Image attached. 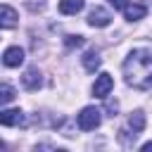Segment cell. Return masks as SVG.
Here are the masks:
<instances>
[{
    "instance_id": "6da1fadb",
    "label": "cell",
    "mask_w": 152,
    "mask_h": 152,
    "mask_svg": "<svg viewBox=\"0 0 152 152\" xmlns=\"http://www.w3.org/2000/svg\"><path fill=\"white\" fill-rule=\"evenodd\" d=\"M124 76L128 86L147 90L152 86V50H133L124 62Z\"/></svg>"
},
{
    "instance_id": "7a4b0ae2",
    "label": "cell",
    "mask_w": 152,
    "mask_h": 152,
    "mask_svg": "<svg viewBox=\"0 0 152 152\" xmlns=\"http://www.w3.org/2000/svg\"><path fill=\"white\" fill-rule=\"evenodd\" d=\"M102 112L97 109V107H83L81 109V114H78V128L81 131H95L97 126H100V121H102V116H100Z\"/></svg>"
},
{
    "instance_id": "3957f363",
    "label": "cell",
    "mask_w": 152,
    "mask_h": 152,
    "mask_svg": "<svg viewBox=\"0 0 152 152\" xmlns=\"http://www.w3.org/2000/svg\"><path fill=\"white\" fill-rule=\"evenodd\" d=\"M112 88H114V78H112L107 71H102V74L95 78V86H93V95L104 100V97L109 95V90H112Z\"/></svg>"
},
{
    "instance_id": "277c9868",
    "label": "cell",
    "mask_w": 152,
    "mask_h": 152,
    "mask_svg": "<svg viewBox=\"0 0 152 152\" xmlns=\"http://www.w3.org/2000/svg\"><path fill=\"white\" fill-rule=\"evenodd\" d=\"M109 21H112V14H109L104 7H93L90 14H88V24H90V26L102 28V26H109Z\"/></svg>"
},
{
    "instance_id": "5b68a950",
    "label": "cell",
    "mask_w": 152,
    "mask_h": 152,
    "mask_svg": "<svg viewBox=\"0 0 152 152\" xmlns=\"http://www.w3.org/2000/svg\"><path fill=\"white\" fill-rule=\"evenodd\" d=\"M0 124L2 126H24V112L21 109H2Z\"/></svg>"
},
{
    "instance_id": "8992f818",
    "label": "cell",
    "mask_w": 152,
    "mask_h": 152,
    "mask_svg": "<svg viewBox=\"0 0 152 152\" xmlns=\"http://www.w3.org/2000/svg\"><path fill=\"white\" fill-rule=\"evenodd\" d=\"M21 62H24V50L19 45H12V48L5 50V55H2V64L5 66H19Z\"/></svg>"
},
{
    "instance_id": "52a82bcc",
    "label": "cell",
    "mask_w": 152,
    "mask_h": 152,
    "mask_svg": "<svg viewBox=\"0 0 152 152\" xmlns=\"http://www.w3.org/2000/svg\"><path fill=\"white\" fill-rule=\"evenodd\" d=\"M21 83H24V88H28V90H38V88H40V71H38L36 66L26 69L24 76H21Z\"/></svg>"
},
{
    "instance_id": "ba28073f",
    "label": "cell",
    "mask_w": 152,
    "mask_h": 152,
    "mask_svg": "<svg viewBox=\"0 0 152 152\" xmlns=\"http://www.w3.org/2000/svg\"><path fill=\"white\" fill-rule=\"evenodd\" d=\"M0 24H2V28H12L17 24V12L10 5H2V10H0Z\"/></svg>"
},
{
    "instance_id": "9c48e42d",
    "label": "cell",
    "mask_w": 152,
    "mask_h": 152,
    "mask_svg": "<svg viewBox=\"0 0 152 152\" xmlns=\"http://www.w3.org/2000/svg\"><path fill=\"white\" fill-rule=\"evenodd\" d=\"M83 0H59V12L62 14H78L83 10Z\"/></svg>"
},
{
    "instance_id": "30bf717a",
    "label": "cell",
    "mask_w": 152,
    "mask_h": 152,
    "mask_svg": "<svg viewBox=\"0 0 152 152\" xmlns=\"http://www.w3.org/2000/svg\"><path fill=\"white\" fill-rule=\"evenodd\" d=\"M124 14H126L128 21H138V19H142V17L147 14V7H145V5H128V7L124 10Z\"/></svg>"
},
{
    "instance_id": "8fae6325",
    "label": "cell",
    "mask_w": 152,
    "mask_h": 152,
    "mask_svg": "<svg viewBox=\"0 0 152 152\" xmlns=\"http://www.w3.org/2000/svg\"><path fill=\"white\" fill-rule=\"evenodd\" d=\"M100 55L95 52V50H88L86 55H83V66L88 69V71H95V69H100Z\"/></svg>"
},
{
    "instance_id": "7c38bea8",
    "label": "cell",
    "mask_w": 152,
    "mask_h": 152,
    "mask_svg": "<svg viewBox=\"0 0 152 152\" xmlns=\"http://www.w3.org/2000/svg\"><path fill=\"white\" fill-rule=\"evenodd\" d=\"M128 128H131L133 133H140V131L145 128V114H142V112H133V114L128 116Z\"/></svg>"
},
{
    "instance_id": "4fadbf2b",
    "label": "cell",
    "mask_w": 152,
    "mask_h": 152,
    "mask_svg": "<svg viewBox=\"0 0 152 152\" xmlns=\"http://www.w3.org/2000/svg\"><path fill=\"white\" fill-rule=\"evenodd\" d=\"M0 100H2V104H7V102H12V100H14V90H12L7 83H2V86H0Z\"/></svg>"
},
{
    "instance_id": "5bb4252c",
    "label": "cell",
    "mask_w": 152,
    "mask_h": 152,
    "mask_svg": "<svg viewBox=\"0 0 152 152\" xmlns=\"http://www.w3.org/2000/svg\"><path fill=\"white\" fill-rule=\"evenodd\" d=\"M64 43H66L69 48H81V45H83V36H66Z\"/></svg>"
},
{
    "instance_id": "9a60e30c",
    "label": "cell",
    "mask_w": 152,
    "mask_h": 152,
    "mask_svg": "<svg viewBox=\"0 0 152 152\" xmlns=\"http://www.w3.org/2000/svg\"><path fill=\"white\" fill-rule=\"evenodd\" d=\"M104 100H107V97H104ZM104 109L109 112V116H116V109H119V102H116V100H107V102H104Z\"/></svg>"
},
{
    "instance_id": "2e32d148",
    "label": "cell",
    "mask_w": 152,
    "mask_h": 152,
    "mask_svg": "<svg viewBox=\"0 0 152 152\" xmlns=\"http://www.w3.org/2000/svg\"><path fill=\"white\" fill-rule=\"evenodd\" d=\"M109 5H112L114 10H126V7H128V0H109Z\"/></svg>"
},
{
    "instance_id": "e0dca14e",
    "label": "cell",
    "mask_w": 152,
    "mask_h": 152,
    "mask_svg": "<svg viewBox=\"0 0 152 152\" xmlns=\"http://www.w3.org/2000/svg\"><path fill=\"white\" fill-rule=\"evenodd\" d=\"M142 152H152V142H145L142 145Z\"/></svg>"
}]
</instances>
